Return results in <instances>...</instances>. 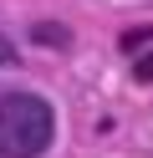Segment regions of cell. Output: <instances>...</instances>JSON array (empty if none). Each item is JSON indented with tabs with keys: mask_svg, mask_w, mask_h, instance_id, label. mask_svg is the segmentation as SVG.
<instances>
[{
	"mask_svg": "<svg viewBox=\"0 0 153 158\" xmlns=\"http://www.w3.org/2000/svg\"><path fill=\"white\" fill-rule=\"evenodd\" d=\"M56 133V112L36 92L0 97V158H41Z\"/></svg>",
	"mask_w": 153,
	"mask_h": 158,
	"instance_id": "1",
	"label": "cell"
},
{
	"mask_svg": "<svg viewBox=\"0 0 153 158\" xmlns=\"http://www.w3.org/2000/svg\"><path fill=\"white\" fill-rule=\"evenodd\" d=\"M36 41H41V46H51V41L61 46V41H66V31H51V26H36Z\"/></svg>",
	"mask_w": 153,
	"mask_h": 158,
	"instance_id": "2",
	"label": "cell"
},
{
	"mask_svg": "<svg viewBox=\"0 0 153 158\" xmlns=\"http://www.w3.org/2000/svg\"><path fill=\"white\" fill-rule=\"evenodd\" d=\"M15 61V41H10V36H0V66H10Z\"/></svg>",
	"mask_w": 153,
	"mask_h": 158,
	"instance_id": "3",
	"label": "cell"
}]
</instances>
